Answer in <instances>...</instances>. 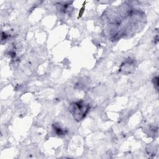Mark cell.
Masks as SVG:
<instances>
[{
  "label": "cell",
  "instance_id": "6da1fadb",
  "mask_svg": "<svg viewBox=\"0 0 159 159\" xmlns=\"http://www.w3.org/2000/svg\"><path fill=\"white\" fill-rule=\"evenodd\" d=\"M137 10L132 8L126 9L124 16L119 14V16H115L114 20H107L106 25L112 40H117L125 35H129V27H132V23L134 21L138 22V20H139L138 18L143 17Z\"/></svg>",
  "mask_w": 159,
  "mask_h": 159
},
{
  "label": "cell",
  "instance_id": "7a4b0ae2",
  "mask_svg": "<svg viewBox=\"0 0 159 159\" xmlns=\"http://www.w3.org/2000/svg\"><path fill=\"white\" fill-rule=\"evenodd\" d=\"M89 110V105L83 100L72 102L69 107V111L73 118L77 122L82 120Z\"/></svg>",
  "mask_w": 159,
  "mask_h": 159
},
{
  "label": "cell",
  "instance_id": "3957f363",
  "mask_svg": "<svg viewBox=\"0 0 159 159\" xmlns=\"http://www.w3.org/2000/svg\"><path fill=\"white\" fill-rule=\"evenodd\" d=\"M53 127L54 130L55 131V132L57 134V135H65L66 134V131L65 130H64L63 129H62L58 124H54L53 125Z\"/></svg>",
  "mask_w": 159,
  "mask_h": 159
},
{
  "label": "cell",
  "instance_id": "277c9868",
  "mask_svg": "<svg viewBox=\"0 0 159 159\" xmlns=\"http://www.w3.org/2000/svg\"><path fill=\"white\" fill-rule=\"evenodd\" d=\"M153 84L155 86H156V89H158V76H156L155 78H153Z\"/></svg>",
  "mask_w": 159,
  "mask_h": 159
}]
</instances>
